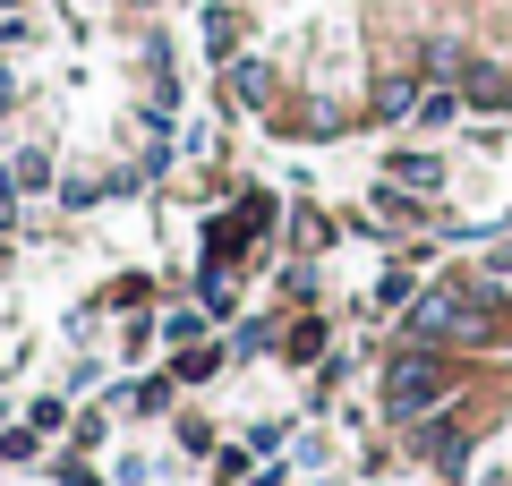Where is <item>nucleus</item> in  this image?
I'll return each mask as SVG.
<instances>
[{
    "mask_svg": "<svg viewBox=\"0 0 512 486\" xmlns=\"http://www.w3.org/2000/svg\"><path fill=\"white\" fill-rule=\"evenodd\" d=\"M436 401H453V367H436L427 350H402L384 367V410L393 418H427Z\"/></svg>",
    "mask_w": 512,
    "mask_h": 486,
    "instance_id": "nucleus-1",
    "label": "nucleus"
},
{
    "mask_svg": "<svg viewBox=\"0 0 512 486\" xmlns=\"http://www.w3.org/2000/svg\"><path fill=\"white\" fill-rule=\"evenodd\" d=\"M393 180H410V188H436V180H444V162H436V154H393Z\"/></svg>",
    "mask_w": 512,
    "mask_h": 486,
    "instance_id": "nucleus-2",
    "label": "nucleus"
},
{
    "mask_svg": "<svg viewBox=\"0 0 512 486\" xmlns=\"http://www.w3.org/2000/svg\"><path fill=\"white\" fill-rule=\"evenodd\" d=\"M427 69H436V77H453V86H461V69H470V52H461V43H427Z\"/></svg>",
    "mask_w": 512,
    "mask_h": 486,
    "instance_id": "nucleus-3",
    "label": "nucleus"
},
{
    "mask_svg": "<svg viewBox=\"0 0 512 486\" xmlns=\"http://www.w3.org/2000/svg\"><path fill=\"white\" fill-rule=\"evenodd\" d=\"M231 77H239V103H265V94H274V86H265V69H256V60H239Z\"/></svg>",
    "mask_w": 512,
    "mask_h": 486,
    "instance_id": "nucleus-4",
    "label": "nucleus"
},
{
    "mask_svg": "<svg viewBox=\"0 0 512 486\" xmlns=\"http://www.w3.org/2000/svg\"><path fill=\"white\" fill-rule=\"evenodd\" d=\"M9 180H18V188H43V180H52V162H43V154H18V171H9Z\"/></svg>",
    "mask_w": 512,
    "mask_h": 486,
    "instance_id": "nucleus-5",
    "label": "nucleus"
},
{
    "mask_svg": "<svg viewBox=\"0 0 512 486\" xmlns=\"http://www.w3.org/2000/svg\"><path fill=\"white\" fill-rule=\"evenodd\" d=\"M214 367H222V350H180V376H188V384L214 376Z\"/></svg>",
    "mask_w": 512,
    "mask_h": 486,
    "instance_id": "nucleus-6",
    "label": "nucleus"
},
{
    "mask_svg": "<svg viewBox=\"0 0 512 486\" xmlns=\"http://www.w3.org/2000/svg\"><path fill=\"white\" fill-rule=\"evenodd\" d=\"M9 222H18V180L0 171V231H9Z\"/></svg>",
    "mask_w": 512,
    "mask_h": 486,
    "instance_id": "nucleus-7",
    "label": "nucleus"
},
{
    "mask_svg": "<svg viewBox=\"0 0 512 486\" xmlns=\"http://www.w3.org/2000/svg\"><path fill=\"white\" fill-rule=\"evenodd\" d=\"M0 103H18V77H9V69H0Z\"/></svg>",
    "mask_w": 512,
    "mask_h": 486,
    "instance_id": "nucleus-8",
    "label": "nucleus"
},
{
    "mask_svg": "<svg viewBox=\"0 0 512 486\" xmlns=\"http://www.w3.org/2000/svg\"><path fill=\"white\" fill-rule=\"evenodd\" d=\"M0 9H18V0H0Z\"/></svg>",
    "mask_w": 512,
    "mask_h": 486,
    "instance_id": "nucleus-9",
    "label": "nucleus"
}]
</instances>
